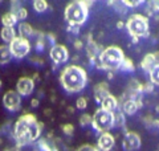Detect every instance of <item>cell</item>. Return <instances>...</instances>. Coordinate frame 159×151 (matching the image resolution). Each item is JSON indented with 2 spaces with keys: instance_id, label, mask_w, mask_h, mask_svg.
<instances>
[{
  "instance_id": "1",
  "label": "cell",
  "mask_w": 159,
  "mask_h": 151,
  "mask_svg": "<svg viewBox=\"0 0 159 151\" xmlns=\"http://www.w3.org/2000/svg\"><path fill=\"white\" fill-rule=\"evenodd\" d=\"M44 127L43 122H39L34 114H23L15 122L13 137L19 146L31 144L40 138Z\"/></svg>"
},
{
  "instance_id": "2",
  "label": "cell",
  "mask_w": 159,
  "mask_h": 151,
  "mask_svg": "<svg viewBox=\"0 0 159 151\" xmlns=\"http://www.w3.org/2000/svg\"><path fill=\"white\" fill-rule=\"evenodd\" d=\"M60 84L68 93H78L86 86L88 74L82 66L76 64L68 65L60 74Z\"/></svg>"
},
{
  "instance_id": "3",
  "label": "cell",
  "mask_w": 159,
  "mask_h": 151,
  "mask_svg": "<svg viewBox=\"0 0 159 151\" xmlns=\"http://www.w3.org/2000/svg\"><path fill=\"white\" fill-rule=\"evenodd\" d=\"M92 4L93 2H86V0H74L69 3L64 11V17L68 21V25L81 27L82 24H85Z\"/></svg>"
},
{
  "instance_id": "4",
  "label": "cell",
  "mask_w": 159,
  "mask_h": 151,
  "mask_svg": "<svg viewBox=\"0 0 159 151\" xmlns=\"http://www.w3.org/2000/svg\"><path fill=\"white\" fill-rule=\"evenodd\" d=\"M125 58L123 50L118 45H110L101 50L98 56V61L96 62L99 69H105L107 72H114L121 68V64Z\"/></svg>"
},
{
  "instance_id": "5",
  "label": "cell",
  "mask_w": 159,
  "mask_h": 151,
  "mask_svg": "<svg viewBox=\"0 0 159 151\" xmlns=\"http://www.w3.org/2000/svg\"><path fill=\"white\" fill-rule=\"evenodd\" d=\"M125 28L127 29L129 34L133 39H141L147 37L150 32V25H148V19L145 15L141 13H133L127 17V21H125Z\"/></svg>"
},
{
  "instance_id": "6",
  "label": "cell",
  "mask_w": 159,
  "mask_h": 151,
  "mask_svg": "<svg viewBox=\"0 0 159 151\" xmlns=\"http://www.w3.org/2000/svg\"><path fill=\"white\" fill-rule=\"evenodd\" d=\"M92 126L98 133H109V130L114 127L113 113L106 112L102 108H98L92 115Z\"/></svg>"
},
{
  "instance_id": "7",
  "label": "cell",
  "mask_w": 159,
  "mask_h": 151,
  "mask_svg": "<svg viewBox=\"0 0 159 151\" xmlns=\"http://www.w3.org/2000/svg\"><path fill=\"white\" fill-rule=\"evenodd\" d=\"M8 47H9V50H11L12 57L15 58H24L31 52V43H29V40L19 37V36L16 39H13L8 44Z\"/></svg>"
},
{
  "instance_id": "8",
  "label": "cell",
  "mask_w": 159,
  "mask_h": 151,
  "mask_svg": "<svg viewBox=\"0 0 159 151\" xmlns=\"http://www.w3.org/2000/svg\"><path fill=\"white\" fill-rule=\"evenodd\" d=\"M3 105L9 112H19L21 109V97L16 90H8L3 95Z\"/></svg>"
},
{
  "instance_id": "9",
  "label": "cell",
  "mask_w": 159,
  "mask_h": 151,
  "mask_svg": "<svg viewBox=\"0 0 159 151\" xmlns=\"http://www.w3.org/2000/svg\"><path fill=\"white\" fill-rule=\"evenodd\" d=\"M49 56H51L52 61L58 65V64H64L69 60V50L65 45L62 44H54L52 45L51 50H49Z\"/></svg>"
},
{
  "instance_id": "10",
  "label": "cell",
  "mask_w": 159,
  "mask_h": 151,
  "mask_svg": "<svg viewBox=\"0 0 159 151\" xmlns=\"http://www.w3.org/2000/svg\"><path fill=\"white\" fill-rule=\"evenodd\" d=\"M142 139L141 135L135 131H127L123 135L122 139V147L125 149V151H135L141 147Z\"/></svg>"
},
{
  "instance_id": "11",
  "label": "cell",
  "mask_w": 159,
  "mask_h": 151,
  "mask_svg": "<svg viewBox=\"0 0 159 151\" xmlns=\"http://www.w3.org/2000/svg\"><path fill=\"white\" fill-rule=\"evenodd\" d=\"M118 106L119 110L123 113V114H127V115H134L137 113L138 109H141L143 106V101L142 99H138V101H133V99H123L119 97L118 98Z\"/></svg>"
},
{
  "instance_id": "12",
  "label": "cell",
  "mask_w": 159,
  "mask_h": 151,
  "mask_svg": "<svg viewBox=\"0 0 159 151\" xmlns=\"http://www.w3.org/2000/svg\"><path fill=\"white\" fill-rule=\"evenodd\" d=\"M34 90V81L32 80V77H20L17 80V84H16V92L19 93V95H31Z\"/></svg>"
},
{
  "instance_id": "13",
  "label": "cell",
  "mask_w": 159,
  "mask_h": 151,
  "mask_svg": "<svg viewBox=\"0 0 159 151\" xmlns=\"http://www.w3.org/2000/svg\"><path fill=\"white\" fill-rule=\"evenodd\" d=\"M116 144V138L110 133H102L97 140V149L99 151H110Z\"/></svg>"
},
{
  "instance_id": "14",
  "label": "cell",
  "mask_w": 159,
  "mask_h": 151,
  "mask_svg": "<svg viewBox=\"0 0 159 151\" xmlns=\"http://www.w3.org/2000/svg\"><path fill=\"white\" fill-rule=\"evenodd\" d=\"M157 64H159V52L147 53L141 61V68L145 70L146 73H150L151 69L155 66Z\"/></svg>"
},
{
  "instance_id": "15",
  "label": "cell",
  "mask_w": 159,
  "mask_h": 151,
  "mask_svg": "<svg viewBox=\"0 0 159 151\" xmlns=\"http://www.w3.org/2000/svg\"><path fill=\"white\" fill-rule=\"evenodd\" d=\"M109 94H110V90H109L107 82H99L94 86V99H96V102L101 103L103 98H106Z\"/></svg>"
},
{
  "instance_id": "16",
  "label": "cell",
  "mask_w": 159,
  "mask_h": 151,
  "mask_svg": "<svg viewBox=\"0 0 159 151\" xmlns=\"http://www.w3.org/2000/svg\"><path fill=\"white\" fill-rule=\"evenodd\" d=\"M99 105H101V108L103 110H106V112H110V113L117 112V110L119 109V106H118V98L116 97V95H113L111 93L109 94L106 98H103V101Z\"/></svg>"
},
{
  "instance_id": "17",
  "label": "cell",
  "mask_w": 159,
  "mask_h": 151,
  "mask_svg": "<svg viewBox=\"0 0 159 151\" xmlns=\"http://www.w3.org/2000/svg\"><path fill=\"white\" fill-rule=\"evenodd\" d=\"M17 32H19V37H23V39H27V40L34 34L32 25L29 23H25V21H21L19 24V31Z\"/></svg>"
},
{
  "instance_id": "18",
  "label": "cell",
  "mask_w": 159,
  "mask_h": 151,
  "mask_svg": "<svg viewBox=\"0 0 159 151\" xmlns=\"http://www.w3.org/2000/svg\"><path fill=\"white\" fill-rule=\"evenodd\" d=\"M0 37H2V40L4 43H11L13 39L17 37V33L16 31H15L13 27H3L2 31H0Z\"/></svg>"
},
{
  "instance_id": "19",
  "label": "cell",
  "mask_w": 159,
  "mask_h": 151,
  "mask_svg": "<svg viewBox=\"0 0 159 151\" xmlns=\"http://www.w3.org/2000/svg\"><path fill=\"white\" fill-rule=\"evenodd\" d=\"M13 57L11 54V50H9V47L6 44L0 45V65H6L11 61Z\"/></svg>"
},
{
  "instance_id": "20",
  "label": "cell",
  "mask_w": 159,
  "mask_h": 151,
  "mask_svg": "<svg viewBox=\"0 0 159 151\" xmlns=\"http://www.w3.org/2000/svg\"><path fill=\"white\" fill-rule=\"evenodd\" d=\"M16 23H17V19L15 16V13H12V12H7L2 16L3 27H13L15 28V24Z\"/></svg>"
},
{
  "instance_id": "21",
  "label": "cell",
  "mask_w": 159,
  "mask_h": 151,
  "mask_svg": "<svg viewBox=\"0 0 159 151\" xmlns=\"http://www.w3.org/2000/svg\"><path fill=\"white\" fill-rule=\"evenodd\" d=\"M113 121H114V127H125L126 118H125V114L119 109L113 113Z\"/></svg>"
},
{
  "instance_id": "22",
  "label": "cell",
  "mask_w": 159,
  "mask_h": 151,
  "mask_svg": "<svg viewBox=\"0 0 159 151\" xmlns=\"http://www.w3.org/2000/svg\"><path fill=\"white\" fill-rule=\"evenodd\" d=\"M123 72H127V73H133L134 70H135V65H134L133 60L129 58V57H125L123 58V61L121 64V68H119Z\"/></svg>"
},
{
  "instance_id": "23",
  "label": "cell",
  "mask_w": 159,
  "mask_h": 151,
  "mask_svg": "<svg viewBox=\"0 0 159 151\" xmlns=\"http://www.w3.org/2000/svg\"><path fill=\"white\" fill-rule=\"evenodd\" d=\"M146 12L147 15H154L159 12V0H148L146 4Z\"/></svg>"
},
{
  "instance_id": "24",
  "label": "cell",
  "mask_w": 159,
  "mask_h": 151,
  "mask_svg": "<svg viewBox=\"0 0 159 151\" xmlns=\"http://www.w3.org/2000/svg\"><path fill=\"white\" fill-rule=\"evenodd\" d=\"M48 8H49V4L47 3V0H34L33 2V9L39 13L45 12Z\"/></svg>"
},
{
  "instance_id": "25",
  "label": "cell",
  "mask_w": 159,
  "mask_h": 151,
  "mask_svg": "<svg viewBox=\"0 0 159 151\" xmlns=\"http://www.w3.org/2000/svg\"><path fill=\"white\" fill-rule=\"evenodd\" d=\"M148 74H150V82L154 85V86H155V85H159V64H157Z\"/></svg>"
},
{
  "instance_id": "26",
  "label": "cell",
  "mask_w": 159,
  "mask_h": 151,
  "mask_svg": "<svg viewBox=\"0 0 159 151\" xmlns=\"http://www.w3.org/2000/svg\"><path fill=\"white\" fill-rule=\"evenodd\" d=\"M15 16H16L17 21H19V20H20V21H24V20L28 17V11H27V8H25V7L19 8V11L15 13Z\"/></svg>"
},
{
  "instance_id": "27",
  "label": "cell",
  "mask_w": 159,
  "mask_h": 151,
  "mask_svg": "<svg viewBox=\"0 0 159 151\" xmlns=\"http://www.w3.org/2000/svg\"><path fill=\"white\" fill-rule=\"evenodd\" d=\"M61 130H62V133L68 135V137H70V135L74 134V126L72 123H64L61 125Z\"/></svg>"
},
{
  "instance_id": "28",
  "label": "cell",
  "mask_w": 159,
  "mask_h": 151,
  "mask_svg": "<svg viewBox=\"0 0 159 151\" xmlns=\"http://www.w3.org/2000/svg\"><path fill=\"white\" fill-rule=\"evenodd\" d=\"M80 125L81 126H88V125H92V115L90 114H82L81 117H80Z\"/></svg>"
},
{
  "instance_id": "29",
  "label": "cell",
  "mask_w": 159,
  "mask_h": 151,
  "mask_svg": "<svg viewBox=\"0 0 159 151\" xmlns=\"http://www.w3.org/2000/svg\"><path fill=\"white\" fill-rule=\"evenodd\" d=\"M122 3H123V6H125L126 8H133V7H138V6H141V4L143 3V0H122Z\"/></svg>"
},
{
  "instance_id": "30",
  "label": "cell",
  "mask_w": 159,
  "mask_h": 151,
  "mask_svg": "<svg viewBox=\"0 0 159 151\" xmlns=\"http://www.w3.org/2000/svg\"><path fill=\"white\" fill-rule=\"evenodd\" d=\"M76 108L80 110H84L88 108V99L85 97H78L76 101Z\"/></svg>"
},
{
  "instance_id": "31",
  "label": "cell",
  "mask_w": 159,
  "mask_h": 151,
  "mask_svg": "<svg viewBox=\"0 0 159 151\" xmlns=\"http://www.w3.org/2000/svg\"><path fill=\"white\" fill-rule=\"evenodd\" d=\"M39 147L41 149V151H52L54 147H52L45 139H40L39 140Z\"/></svg>"
},
{
  "instance_id": "32",
  "label": "cell",
  "mask_w": 159,
  "mask_h": 151,
  "mask_svg": "<svg viewBox=\"0 0 159 151\" xmlns=\"http://www.w3.org/2000/svg\"><path fill=\"white\" fill-rule=\"evenodd\" d=\"M76 151H99V150L93 144H82V146H80Z\"/></svg>"
},
{
  "instance_id": "33",
  "label": "cell",
  "mask_w": 159,
  "mask_h": 151,
  "mask_svg": "<svg viewBox=\"0 0 159 151\" xmlns=\"http://www.w3.org/2000/svg\"><path fill=\"white\" fill-rule=\"evenodd\" d=\"M44 47H45V40H44V34L40 33L39 34V39H37V43H36V48L39 50H43Z\"/></svg>"
},
{
  "instance_id": "34",
  "label": "cell",
  "mask_w": 159,
  "mask_h": 151,
  "mask_svg": "<svg viewBox=\"0 0 159 151\" xmlns=\"http://www.w3.org/2000/svg\"><path fill=\"white\" fill-rule=\"evenodd\" d=\"M152 90H154V85L150 81L142 84V93H151Z\"/></svg>"
},
{
  "instance_id": "35",
  "label": "cell",
  "mask_w": 159,
  "mask_h": 151,
  "mask_svg": "<svg viewBox=\"0 0 159 151\" xmlns=\"http://www.w3.org/2000/svg\"><path fill=\"white\" fill-rule=\"evenodd\" d=\"M142 121L145 122V125L147 126V127H150V126H154V119L152 115H145V117H142Z\"/></svg>"
},
{
  "instance_id": "36",
  "label": "cell",
  "mask_w": 159,
  "mask_h": 151,
  "mask_svg": "<svg viewBox=\"0 0 159 151\" xmlns=\"http://www.w3.org/2000/svg\"><path fill=\"white\" fill-rule=\"evenodd\" d=\"M68 32H70L73 34H78L80 33V27H76V25H68Z\"/></svg>"
},
{
  "instance_id": "37",
  "label": "cell",
  "mask_w": 159,
  "mask_h": 151,
  "mask_svg": "<svg viewBox=\"0 0 159 151\" xmlns=\"http://www.w3.org/2000/svg\"><path fill=\"white\" fill-rule=\"evenodd\" d=\"M73 45H74V48H76L77 50H81L84 48V43L81 41V40H76V41L73 43Z\"/></svg>"
},
{
  "instance_id": "38",
  "label": "cell",
  "mask_w": 159,
  "mask_h": 151,
  "mask_svg": "<svg viewBox=\"0 0 159 151\" xmlns=\"http://www.w3.org/2000/svg\"><path fill=\"white\" fill-rule=\"evenodd\" d=\"M40 105V101L37 99V98H32V101H31V106L32 108H37Z\"/></svg>"
},
{
  "instance_id": "39",
  "label": "cell",
  "mask_w": 159,
  "mask_h": 151,
  "mask_svg": "<svg viewBox=\"0 0 159 151\" xmlns=\"http://www.w3.org/2000/svg\"><path fill=\"white\" fill-rule=\"evenodd\" d=\"M117 28L118 29H123V28H125V21H122V20L117 21Z\"/></svg>"
},
{
  "instance_id": "40",
  "label": "cell",
  "mask_w": 159,
  "mask_h": 151,
  "mask_svg": "<svg viewBox=\"0 0 159 151\" xmlns=\"http://www.w3.org/2000/svg\"><path fill=\"white\" fill-rule=\"evenodd\" d=\"M113 77H114V76H113V72H107V78H109V80H111Z\"/></svg>"
},
{
  "instance_id": "41",
  "label": "cell",
  "mask_w": 159,
  "mask_h": 151,
  "mask_svg": "<svg viewBox=\"0 0 159 151\" xmlns=\"http://www.w3.org/2000/svg\"><path fill=\"white\" fill-rule=\"evenodd\" d=\"M154 126L159 129V119H155V121H154Z\"/></svg>"
},
{
  "instance_id": "42",
  "label": "cell",
  "mask_w": 159,
  "mask_h": 151,
  "mask_svg": "<svg viewBox=\"0 0 159 151\" xmlns=\"http://www.w3.org/2000/svg\"><path fill=\"white\" fill-rule=\"evenodd\" d=\"M44 113H45L47 115H51V113H52V110H51V109H47V110H45V112H44Z\"/></svg>"
},
{
  "instance_id": "43",
  "label": "cell",
  "mask_w": 159,
  "mask_h": 151,
  "mask_svg": "<svg viewBox=\"0 0 159 151\" xmlns=\"http://www.w3.org/2000/svg\"><path fill=\"white\" fill-rule=\"evenodd\" d=\"M68 112H69V113H73L74 109H73V108H68Z\"/></svg>"
},
{
  "instance_id": "44",
  "label": "cell",
  "mask_w": 159,
  "mask_h": 151,
  "mask_svg": "<svg viewBox=\"0 0 159 151\" xmlns=\"http://www.w3.org/2000/svg\"><path fill=\"white\" fill-rule=\"evenodd\" d=\"M2 85H3V82H2V80H0V88H2Z\"/></svg>"
},
{
  "instance_id": "45",
  "label": "cell",
  "mask_w": 159,
  "mask_h": 151,
  "mask_svg": "<svg viewBox=\"0 0 159 151\" xmlns=\"http://www.w3.org/2000/svg\"><path fill=\"white\" fill-rule=\"evenodd\" d=\"M52 151H58V150H57V149H56V147H54V149H53V150H52Z\"/></svg>"
},
{
  "instance_id": "46",
  "label": "cell",
  "mask_w": 159,
  "mask_h": 151,
  "mask_svg": "<svg viewBox=\"0 0 159 151\" xmlns=\"http://www.w3.org/2000/svg\"><path fill=\"white\" fill-rule=\"evenodd\" d=\"M158 151H159V147H158Z\"/></svg>"
}]
</instances>
